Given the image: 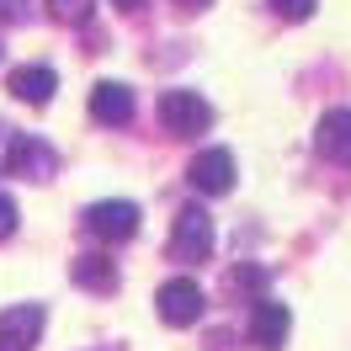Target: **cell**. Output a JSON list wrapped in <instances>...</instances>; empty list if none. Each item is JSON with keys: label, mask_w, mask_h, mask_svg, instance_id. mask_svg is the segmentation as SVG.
I'll list each match as a JSON object with an SVG mask.
<instances>
[{"label": "cell", "mask_w": 351, "mask_h": 351, "mask_svg": "<svg viewBox=\"0 0 351 351\" xmlns=\"http://www.w3.org/2000/svg\"><path fill=\"white\" fill-rule=\"evenodd\" d=\"M314 5H319V0H271V11H277L282 22H308Z\"/></svg>", "instance_id": "14"}, {"label": "cell", "mask_w": 351, "mask_h": 351, "mask_svg": "<svg viewBox=\"0 0 351 351\" xmlns=\"http://www.w3.org/2000/svg\"><path fill=\"white\" fill-rule=\"evenodd\" d=\"M0 22H22V0H0Z\"/></svg>", "instance_id": "17"}, {"label": "cell", "mask_w": 351, "mask_h": 351, "mask_svg": "<svg viewBox=\"0 0 351 351\" xmlns=\"http://www.w3.org/2000/svg\"><path fill=\"white\" fill-rule=\"evenodd\" d=\"M48 5H53L59 22H86L90 16V0H48Z\"/></svg>", "instance_id": "15"}, {"label": "cell", "mask_w": 351, "mask_h": 351, "mask_svg": "<svg viewBox=\"0 0 351 351\" xmlns=\"http://www.w3.org/2000/svg\"><path fill=\"white\" fill-rule=\"evenodd\" d=\"M181 11H202V5H213V0H176Z\"/></svg>", "instance_id": "18"}, {"label": "cell", "mask_w": 351, "mask_h": 351, "mask_svg": "<svg viewBox=\"0 0 351 351\" xmlns=\"http://www.w3.org/2000/svg\"><path fill=\"white\" fill-rule=\"evenodd\" d=\"M16 219H22V213H16V202L0 192V240H11V234H16Z\"/></svg>", "instance_id": "16"}, {"label": "cell", "mask_w": 351, "mask_h": 351, "mask_svg": "<svg viewBox=\"0 0 351 351\" xmlns=\"http://www.w3.org/2000/svg\"><path fill=\"white\" fill-rule=\"evenodd\" d=\"M186 181L197 186L202 197H223L229 186H234V154L229 149H208L192 160V171H186Z\"/></svg>", "instance_id": "7"}, {"label": "cell", "mask_w": 351, "mask_h": 351, "mask_svg": "<svg viewBox=\"0 0 351 351\" xmlns=\"http://www.w3.org/2000/svg\"><path fill=\"white\" fill-rule=\"evenodd\" d=\"M287 330H293L287 304H277V298H256V308H250V335H256V346H261V351H282Z\"/></svg>", "instance_id": "8"}, {"label": "cell", "mask_w": 351, "mask_h": 351, "mask_svg": "<svg viewBox=\"0 0 351 351\" xmlns=\"http://www.w3.org/2000/svg\"><path fill=\"white\" fill-rule=\"evenodd\" d=\"M112 5H138V0H112Z\"/></svg>", "instance_id": "19"}, {"label": "cell", "mask_w": 351, "mask_h": 351, "mask_svg": "<svg viewBox=\"0 0 351 351\" xmlns=\"http://www.w3.org/2000/svg\"><path fill=\"white\" fill-rule=\"evenodd\" d=\"M69 277L86 287V293H112V287H117V266H112V256H96V250H86V256H75Z\"/></svg>", "instance_id": "12"}, {"label": "cell", "mask_w": 351, "mask_h": 351, "mask_svg": "<svg viewBox=\"0 0 351 351\" xmlns=\"http://www.w3.org/2000/svg\"><path fill=\"white\" fill-rule=\"evenodd\" d=\"M38 335H43V304L0 308V351H32Z\"/></svg>", "instance_id": "6"}, {"label": "cell", "mask_w": 351, "mask_h": 351, "mask_svg": "<svg viewBox=\"0 0 351 351\" xmlns=\"http://www.w3.org/2000/svg\"><path fill=\"white\" fill-rule=\"evenodd\" d=\"M0 171H11V176H32V181H48V176L59 171V149H53V144H43L38 133H5Z\"/></svg>", "instance_id": "1"}, {"label": "cell", "mask_w": 351, "mask_h": 351, "mask_svg": "<svg viewBox=\"0 0 351 351\" xmlns=\"http://www.w3.org/2000/svg\"><path fill=\"white\" fill-rule=\"evenodd\" d=\"M213 256V219L202 213L197 202L176 213V229H171V261L192 266V261H208Z\"/></svg>", "instance_id": "2"}, {"label": "cell", "mask_w": 351, "mask_h": 351, "mask_svg": "<svg viewBox=\"0 0 351 351\" xmlns=\"http://www.w3.org/2000/svg\"><path fill=\"white\" fill-rule=\"evenodd\" d=\"M90 117H96L101 128H123V123H133V90L123 86V80L90 86Z\"/></svg>", "instance_id": "9"}, {"label": "cell", "mask_w": 351, "mask_h": 351, "mask_svg": "<svg viewBox=\"0 0 351 351\" xmlns=\"http://www.w3.org/2000/svg\"><path fill=\"white\" fill-rule=\"evenodd\" d=\"M154 308H160V319H165V325L186 330V325H197V319H202L208 298H202V287L192 282V277H171V282L154 293Z\"/></svg>", "instance_id": "4"}, {"label": "cell", "mask_w": 351, "mask_h": 351, "mask_svg": "<svg viewBox=\"0 0 351 351\" xmlns=\"http://www.w3.org/2000/svg\"><path fill=\"white\" fill-rule=\"evenodd\" d=\"M86 229L107 245H123L138 234V208L133 202H90L86 208Z\"/></svg>", "instance_id": "5"}, {"label": "cell", "mask_w": 351, "mask_h": 351, "mask_svg": "<svg viewBox=\"0 0 351 351\" xmlns=\"http://www.w3.org/2000/svg\"><path fill=\"white\" fill-rule=\"evenodd\" d=\"M261 287H266L261 266H234V271H229V293H261Z\"/></svg>", "instance_id": "13"}, {"label": "cell", "mask_w": 351, "mask_h": 351, "mask_svg": "<svg viewBox=\"0 0 351 351\" xmlns=\"http://www.w3.org/2000/svg\"><path fill=\"white\" fill-rule=\"evenodd\" d=\"M160 123H165V133H176V138H192V133H202L213 123V107L202 101L197 90H165V96H160Z\"/></svg>", "instance_id": "3"}, {"label": "cell", "mask_w": 351, "mask_h": 351, "mask_svg": "<svg viewBox=\"0 0 351 351\" xmlns=\"http://www.w3.org/2000/svg\"><path fill=\"white\" fill-rule=\"evenodd\" d=\"M53 90H59V75L48 64H32V69H16V75H11V96L27 101V107H48Z\"/></svg>", "instance_id": "11"}, {"label": "cell", "mask_w": 351, "mask_h": 351, "mask_svg": "<svg viewBox=\"0 0 351 351\" xmlns=\"http://www.w3.org/2000/svg\"><path fill=\"white\" fill-rule=\"evenodd\" d=\"M314 144H319V154H325V160L351 165V107L325 112V117H319V133H314Z\"/></svg>", "instance_id": "10"}]
</instances>
